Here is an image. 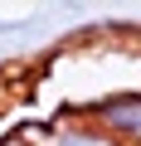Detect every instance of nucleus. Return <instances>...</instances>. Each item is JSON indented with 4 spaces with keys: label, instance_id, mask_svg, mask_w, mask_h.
<instances>
[{
    "label": "nucleus",
    "instance_id": "obj_2",
    "mask_svg": "<svg viewBox=\"0 0 141 146\" xmlns=\"http://www.w3.org/2000/svg\"><path fill=\"white\" fill-rule=\"evenodd\" d=\"M44 146H107V136H102L93 122H63V127L49 131Z\"/></svg>",
    "mask_w": 141,
    "mask_h": 146
},
{
    "label": "nucleus",
    "instance_id": "obj_3",
    "mask_svg": "<svg viewBox=\"0 0 141 146\" xmlns=\"http://www.w3.org/2000/svg\"><path fill=\"white\" fill-rule=\"evenodd\" d=\"M107 146H117V141H107Z\"/></svg>",
    "mask_w": 141,
    "mask_h": 146
},
{
    "label": "nucleus",
    "instance_id": "obj_1",
    "mask_svg": "<svg viewBox=\"0 0 141 146\" xmlns=\"http://www.w3.org/2000/svg\"><path fill=\"white\" fill-rule=\"evenodd\" d=\"M93 127L117 146H141V93H112L97 102Z\"/></svg>",
    "mask_w": 141,
    "mask_h": 146
}]
</instances>
